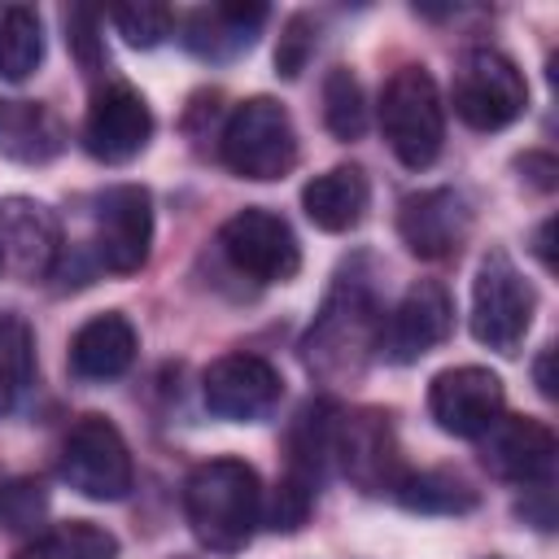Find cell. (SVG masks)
<instances>
[{"instance_id": "obj_1", "label": "cell", "mask_w": 559, "mask_h": 559, "mask_svg": "<svg viewBox=\"0 0 559 559\" xmlns=\"http://www.w3.org/2000/svg\"><path fill=\"white\" fill-rule=\"evenodd\" d=\"M367 258H354L336 271L310 332L301 336V358L310 376L323 384H349L358 380L376 349H380V328H384V306L376 293V280L362 271Z\"/></svg>"}, {"instance_id": "obj_2", "label": "cell", "mask_w": 559, "mask_h": 559, "mask_svg": "<svg viewBox=\"0 0 559 559\" xmlns=\"http://www.w3.org/2000/svg\"><path fill=\"white\" fill-rule=\"evenodd\" d=\"M183 515L192 537L214 555H236L262 524V485L245 459L197 463L183 480Z\"/></svg>"}, {"instance_id": "obj_3", "label": "cell", "mask_w": 559, "mask_h": 559, "mask_svg": "<svg viewBox=\"0 0 559 559\" xmlns=\"http://www.w3.org/2000/svg\"><path fill=\"white\" fill-rule=\"evenodd\" d=\"M380 131L406 170L437 162L445 144V105L424 66H402L380 87Z\"/></svg>"}, {"instance_id": "obj_4", "label": "cell", "mask_w": 559, "mask_h": 559, "mask_svg": "<svg viewBox=\"0 0 559 559\" xmlns=\"http://www.w3.org/2000/svg\"><path fill=\"white\" fill-rule=\"evenodd\" d=\"M218 153H223V166L240 179H253V183L284 179L297 166V127L280 100L249 96L227 114Z\"/></svg>"}, {"instance_id": "obj_5", "label": "cell", "mask_w": 559, "mask_h": 559, "mask_svg": "<svg viewBox=\"0 0 559 559\" xmlns=\"http://www.w3.org/2000/svg\"><path fill=\"white\" fill-rule=\"evenodd\" d=\"M533 310H537L533 284L520 275L507 249H489L472 284V336L493 354H520L533 328Z\"/></svg>"}, {"instance_id": "obj_6", "label": "cell", "mask_w": 559, "mask_h": 559, "mask_svg": "<svg viewBox=\"0 0 559 559\" xmlns=\"http://www.w3.org/2000/svg\"><path fill=\"white\" fill-rule=\"evenodd\" d=\"M450 105L472 131H502L528 109V83L507 52L472 48L454 66Z\"/></svg>"}, {"instance_id": "obj_7", "label": "cell", "mask_w": 559, "mask_h": 559, "mask_svg": "<svg viewBox=\"0 0 559 559\" xmlns=\"http://www.w3.org/2000/svg\"><path fill=\"white\" fill-rule=\"evenodd\" d=\"M61 480L92 502L127 498V489L135 480L131 450L105 415H79L70 424V432L61 437Z\"/></svg>"}, {"instance_id": "obj_8", "label": "cell", "mask_w": 559, "mask_h": 559, "mask_svg": "<svg viewBox=\"0 0 559 559\" xmlns=\"http://www.w3.org/2000/svg\"><path fill=\"white\" fill-rule=\"evenodd\" d=\"M218 249L240 275L258 284H284L301 271V245L288 218L266 205H245L240 214H231L218 227Z\"/></svg>"}, {"instance_id": "obj_9", "label": "cell", "mask_w": 559, "mask_h": 559, "mask_svg": "<svg viewBox=\"0 0 559 559\" xmlns=\"http://www.w3.org/2000/svg\"><path fill=\"white\" fill-rule=\"evenodd\" d=\"M332 459L362 493H393L411 472L402 463V450L384 411H336Z\"/></svg>"}, {"instance_id": "obj_10", "label": "cell", "mask_w": 559, "mask_h": 559, "mask_svg": "<svg viewBox=\"0 0 559 559\" xmlns=\"http://www.w3.org/2000/svg\"><path fill=\"white\" fill-rule=\"evenodd\" d=\"M92 249L114 275H135L153 249V197L140 183H114L92 205Z\"/></svg>"}, {"instance_id": "obj_11", "label": "cell", "mask_w": 559, "mask_h": 559, "mask_svg": "<svg viewBox=\"0 0 559 559\" xmlns=\"http://www.w3.org/2000/svg\"><path fill=\"white\" fill-rule=\"evenodd\" d=\"M454 328V297L441 280H415L397 306L384 314V328H380V358L384 362H419L428 349H437Z\"/></svg>"}, {"instance_id": "obj_12", "label": "cell", "mask_w": 559, "mask_h": 559, "mask_svg": "<svg viewBox=\"0 0 559 559\" xmlns=\"http://www.w3.org/2000/svg\"><path fill=\"white\" fill-rule=\"evenodd\" d=\"M61 258V223L35 197L0 201V280L35 284L48 280Z\"/></svg>"}, {"instance_id": "obj_13", "label": "cell", "mask_w": 559, "mask_h": 559, "mask_svg": "<svg viewBox=\"0 0 559 559\" xmlns=\"http://www.w3.org/2000/svg\"><path fill=\"white\" fill-rule=\"evenodd\" d=\"M201 393H205V406H210L218 419L258 424V419H266V415L280 406L284 380H280V371H275L262 354L231 349V354H223V358H214V362L205 367Z\"/></svg>"}, {"instance_id": "obj_14", "label": "cell", "mask_w": 559, "mask_h": 559, "mask_svg": "<svg viewBox=\"0 0 559 559\" xmlns=\"http://www.w3.org/2000/svg\"><path fill=\"white\" fill-rule=\"evenodd\" d=\"M476 441H480V463L493 480H507L520 489L550 485L555 454H559L550 424L528 419V415H498L489 424V432Z\"/></svg>"}, {"instance_id": "obj_15", "label": "cell", "mask_w": 559, "mask_h": 559, "mask_svg": "<svg viewBox=\"0 0 559 559\" xmlns=\"http://www.w3.org/2000/svg\"><path fill=\"white\" fill-rule=\"evenodd\" d=\"M148 140H153V109L144 105V96L131 83L96 87L83 118V148L105 166H122L140 157Z\"/></svg>"}, {"instance_id": "obj_16", "label": "cell", "mask_w": 559, "mask_h": 559, "mask_svg": "<svg viewBox=\"0 0 559 559\" xmlns=\"http://www.w3.org/2000/svg\"><path fill=\"white\" fill-rule=\"evenodd\" d=\"M428 411L450 437H485L502 415V380L489 367H450L428 384Z\"/></svg>"}, {"instance_id": "obj_17", "label": "cell", "mask_w": 559, "mask_h": 559, "mask_svg": "<svg viewBox=\"0 0 559 559\" xmlns=\"http://www.w3.org/2000/svg\"><path fill=\"white\" fill-rule=\"evenodd\" d=\"M467 231H472V210H467L463 192H454V188L411 192L397 210V236L424 262L454 258L463 249Z\"/></svg>"}, {"instance_id": "obj_18", "label": "cell", "mask_w": 559, "mask_h": 559, "mask_svg": "<svg viewBox=\"0 0 559 559\" xmlns=\"http://www.w3.org/2000/svg\"><path fill=\"white\" fill-rule=\"evenodd\" d=\"M262 22H266V4H210V9H192L179 22V39L192 57L223 66L253 48Z\"/></svg>"}, {"instance_id": "obj_19", "label": "cell", "mask_w": 559, "mask_h": 559, "mask_svg": "<svg viewBox=\"0 0 559 559\" xmlns=\"http://www.w3.org/2000/svg\"><path fill=\"white\" fill-rule=\"evenodd\" d=\"M135 349H140V336L131 319L118 310H105V314H92L70 336V371L87 384H105V380H118L135 362Z\"/></svg>"}, {"instance_id": "obj_20", "label": "cell", "mask_w": 559, "mask_h": 559, "mask_svg": "<svg viewBox=\"0 0 559 559\" xmlns=\"http://www.w3.org/2000/svg\"><path fill=\"white\" fill-rule=\"evenodd\" d=\"M367 205H371V183H367V170L354 166V162L332 166V170L314 175L301 188V210H306V218L319 231H349V227H358Z\"/></svg>"}, {"instance_id": "obj_21", "label": "cell", "mask_w": 559, "mask_h": 559, "mask_svg": "<svg viewBox=\"0 0 559 559\" xmlns=\"http://www.w3.org/2000/svg\"><path fill=\"white\" fill-rule=\"evenodd\" d=\"M66 148L61 118L39 100H0V153L13 162H48Z\"/></svg>"}, {"instance_id": "obj_22", "label": "cell", "mask_w": 559, "mask_h": 559, "mask_svg": "<svg viewBox=\"0 0 559 559\" xmlns=\"http://www.w3.org/2000/svg\"><path fill=\"white\" fill-rule=\"evenodd\" d=\"M44 61V22L35 4L0 0V79L22 83Z\"/></svg>"}, {"instance_id": "obj_23", "label": "cell", "mask_w": 559, "mask_h": 559, "mask_svg": "<svg viewBox=\"0 0 559 559\" xmlns=\"http://www.w3.org/2000/svg\"><path fill=\"white\" fill-rule=\"evenodd\" d=\"M13 559H118V537L92 520H66L35 533Z\"/></svg>"}, {"instance_id": "obj_24", "label": "cell", "mask_w": 559, "mask_h": 559, "mask_svg": "<svg viewBox=\"0 0 559 559\" xmlns=\"http://www.w3.org/2000/svg\"><path fill=\"white\" fill-rule=\"evenodd\" d=\"M35 384V332L22 314L0 310V419L17 411Z\"/></svg>"}, {"instance_id": "obj_25", "label": "cell", "mask_w": 559, "mask_h": 559, "mask_svg": "<svg viewBox=\"0 0 559 559\" xmlns=\"http://www.w3.org/2000/svg\"><path fill=\"white\" fill-rule=\"evenodd\" d=\"M393 498L411 511H428V515H459L476 507V489L459 476V472H406L402 485L393 489Z\"/></svg>"}, {"instance_id": "obj_26", "label": "cell", "mask_w": 559, "mask_h": 559, "mask_svg": "<svg viewBox=\"0 0 559 559\" xmlns=\"http://www.w3.org/2000/svg\"><path fill=\"white\" fill-rule=\"evenodd\" d=\"M323 122L336 140H358L367 131V100H362V83L336 66L323 79Z\"/></svg>"}, {"instance_id": "obj_27", "label": "cell", "mask_w": 559, "mask_h": 559, "mask_svg": "<svg viewBox=\"0 0 559 559\" xmlns=\"http://www.w3.org/2000/svg\"><path fill=\"white\" fill-rule=\"evenodd\" d=\"M109 22L118 26V35L131 48H157L179 26L170 4H118V9H109Z\"/></svg>"}, {"instance_id": "obj_28", "label": "cell", "mask_w": 559, "mask_h": 559, "mask_svg": "<svg viewBox=\"0 0 559 559\" xmlns=\"http://www.w3.org/2000/svg\"><path fill=\"white\" fill-rule=\"evenodd\" d=\"M310 507H314V489L301 485V480H293V476H280V485L271 493V507H266V524L275 533H297L306 524Z\"/></svg>"}, {"instance_id": "obj_29", "label": "cell", "mask_w": 559, "mask_h": 559, "mask_svg": "<svg viewBox=\"0 0 559 559\" xmlns=\"http://www.w3.org/2000/svg\"><path fill=\"white\" fill-rule=\"evenodd\" d=\"M48 498L39 480H4L0 485V524L4 528H35Z\"/></svg>"}, {"instance_id": "obj_30", "label": "cell", "mask_w": 559, "mask_h": 559, "mask_svg": "<svg viewBox=\"0 0 559 559\" xmlns=\"http://www.w3.org/2000/svg\"><path fill=\"white\" fill-rule=\"evenodd\" d=\"M96 31H100V17L92 9H66V44L74 48V57L87 74L105 61V44H100Z\"/></svg>"}, {"instance_id": "obj_31", "label": "cell", "mask_w": 559, "mask_h": 559, "mask_svg": "<svg viewBox=\"0 0 559 559\" xmlns=\"http://www.w3.org/2000/svg\"><path fill=\"white\" fill-rule=\"evenodd\" d=\"M310 52H314V22H310L306 13H293V17L284 22V35H280V48H275L280 74H284V79H297Z\"/></svg>"}, {"instance_id": "obj_32", "label": "cell", "mask_w": 559, "mask_h": 559, "mask_svg": "<svg viewBox=\"0 0 559 559\" xmlns=\"http://www.w3.org/2000/svg\"><path fill=\"white\" fill-rule=\"evenodd\" d=\"M520 170H533L528 179H533L542 192H550V188H555V162H550L546 153H528V157L520 162Z\"/></svg>"}, {"instance_id": "obj_33", "label": "cell", "mask_w": 559, "mask_h": 559, "mask_svg": "<svg viewBox=\"0 0 559 559\" xmlns=\"http://www.w3.org/2000/svg\"><path fill=\"white\" fill-rule=\"evenodd\" d=\"M550 358H555V349L546 345V349H542V358H537V367H533V371H537V389H542V397H555V380H550Z\"/></svg>"}, {"instance_id": "obj_34", "label": "cell", "mask_w": 559, "mask_h": 559, "mask_svg": "<svg viewBox=\"0 0 559 559\" xmlns=\"http://www.w3.org/2000/svg\"><path fill=\"white\" fill-rule=\"evenodd\" d=\"M546 240H550V223H542V231H537V253H542V262L550 266V245H546Z\"/></svg>"}, {"instance_id": "obj_35", "label": "cell", "mask_w": 559, "mask_h": 559, "mask_svg": "<svg viewBox=\"0 0 559 559\" xmlns=\"http://www.w3.org/2000/svg\"><path fill=\"white\" fill-rule=\"evenodd\" d=\"M0 485H4V476H0Z\"/></svg>"}]
</instances>
